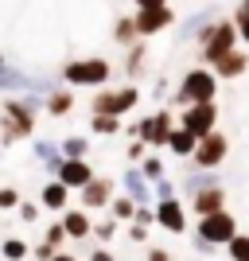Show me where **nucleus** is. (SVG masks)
Listing matches in <instances>:
<instances>
[{"label":"nucleus","mask_w":249,"mask_h":261,"mask_svg":"<svg viewBox=\"0 0 249 261\" xmlns=\"http://www.w3.org/2000/svg\"><path fill=\"white\" fill-rule=\"evenodd\" d=\"M39 109H43V101L35 94H12V98H4V106H0V141L4 144L27 141L35 133Z\"/></svg>","instance_id":"1"},{"label":"nucleus","mask_w":249,"mask_h":261,"mask_svg":"<svg viewBox=\"0 0 249 261\" xmlns=\"http://www.w3.org/2000/svg\"><path fill=\"white\" fill-rule=\"evenodd\" d=\"M109 78H113V66H109V59H70V63L63 66V86L70 90H101L109 86Z\"/></svg>","instance_id":"2"},{"label":"nucleus","mask_w":249,"mask_h":261,"mask_svg":"<svg viewBox=\"0 0 249 261\" xmlns=\"http://www.w3.org/2000/svg\"><path fill=\"white\" fill-rule=\"evenodd\" d=\"M141 106V86L136 82H125V86H101L94 98H90V113H105V117H121L129 109Z\"/></svg>","instance_id":"3"},{"label":"nucleus","mask_w":249,"mask_h":261,"mask_svg":"<svg viewBox=\"0 0 249 261\" xmlns=\"http://www.w3.org/2000/svg\"><path fill=\"white\" fill-rule=\"evenodd\" d=\"M214 98H218V78L206 66H191L175 86L172 106H199V101H214Z\"/></svg>","instance_id":"4"},{"label":"nucleus","mask_w":249,"mask_h":261,"mask_svg":"<svg viewBox=\"0 0 249 261\" xmlns=\"http://www.w3.org/2000/svg\"><path fill=\"white\" fill-rule=\"evenodd\" d=\"M195 39L203 43V66H210L214 59H222L226 51L238 47V32H234V20H206L195 32Z\"/></svg>","instance_id":"5"},{"label":"nucleus","mask_w":249,"mask_h":261,"mask_svg":"<svg viewBox=\"0 0 249 261\" xmlns=\"http://www.w3.org/2000/svg\"><path fill=\"white\" fill-rule=\"evenodd\" d=\"M226 156H230V141H226V133H222V129H214V133H206V137H199L195 152L187 156V160L195 164L199 172H218Z\"/></svg>","instance_id":"6"},{"label":"nucleus","mask_w":249,"mask_h":261,"mask_svg":"<svg viewBox=\"0 0 249 261\" xmlns=\"http://www.w3.org/2000/svg\"><path fill=\"white\" fill-rule=\"evenodd\" d=\"M172 129H175V109H156V113L136 121V141H141L148 152H156V148L168 144V133Z\"/></svg>","instance_id":"7"},{"label":"nucleus","mask_w":249,"mask_h":261,"mask_svg":"<svg viewBox=\"0 0 249 261\" xmlns=\"http://www.w3.org/2000/svg\"><path fill=\"white\" fill-rule=\"evenodd\" d=\"M175 125L183 133H191V137H206V133H214L218 129V106L214 101H199V106H187L175 113Z\"/></svg>","instance_id":"8"},{"label":"nucleus","mask_w":249,"mask_h":261,"mask_svg":"<svg viewBox=\"0 0 249 261\" xmlns=\"http://www.w3.org/2000/svg\"><path fill=\"white\" fill-rule=\"evenodd\" d=\"M113 195H117V179H113V175H94L86 187H78V203H74V207L98 215V211L109 207V199H113Z\"/></svg>","instance_id":"9"},{"label":"nucleus","mask_w":249,"mask_h":261,"mask_svg":"<svg viewBox=\"0 0 249 261\" xmlns=\"http://www.w3.org/2000/svg\"><path fill=\"white\" fill-rule=\"evenodd\" d=\"M195 234H199V238H206L210 246H218V250H222V246H226V242L238 234V218L230 215V211L206 215V218H199V222H195Z\"/></svg>","instance_id":"10"},{"label":"nucleus","mask_w":249,"mask_h":261,"mask_svg":"<svg viewBox=\"0 0 249 261\" xmlns=\"http://www.w3.org/2000/svg\"><path fill=\"white\" fill-rule=\"evenodd\" d=\"M152 215H156V226L160 230H168V234H187V207H183L179 195L156 199V203H152Z\"/></svg>","instance_id":"11"},{"label":"nucleus","mask_w":249,"mask_h":261,"mask_svg":"<svg viewBox=\"0 0 249 261\" xmlns=\"http://www.w3.org/2000/svg\"><path fill=\"white\" fill-rule=\"evenodd\" d=\"M47 175H51V179H59V184H63L66 191L74 195L78 187H86L98 172H94V164H90V160H59Z\"/></svg>","instance_id":"12"},{"label":"nucleus","mask_w":249,"mask_h":261,"mask_svg":"<svg viewBox=\"0 0 249 261\" xmlns=\"http://www.w3.org/2000/svg\"><path fill=\"white\" fill-rule=\"evenodd\" d=\"M175 23V12L168 4H156V8H141L132 16V28H136V39H152L156 32H168Z\"/></svg>","instance_id":"13"},{"label":"nucleus","mask_w":249,"mask_h":261,"mask_svg":"<svg viewBox=\"0 0 249 261\" xmlns=\"http://www.w3.org/2000/svg\"><path fill=\"white\" fill-rule=\"evenodd\" d=\"M117 191H121V195H129L136 207H152V187H148V179L141 175V168H136V164H129V168L121 172Z\"/></svg>","instance_id":"14"},{"label":"nucleus","mask_w":249,"mask_h":261,"mask_svg":"<svg viewBox=\"0 0 249 261\" xmlns=\"http://www.w3.org/2000/svg\"><path fill=\"white\" fill-rule=\"evenodd\" d=\"M59 226H63L66 242H90V226H94V215L70 203V207L59 215Z\"/></svg>","instance_id":"15"},{"label":"nucleus","mask_w":249,"mask_h":261,"mask_svg":"<svg viewBox=\"0 0 249 261\" xmlns=\"http://www.w3.org/2000/svg\"><path fill=\"white\" fill-rule=\"evenodd\" d=\"M187 211L195 218H206V215H218V211H226V187L218 184V187H206V191H199V195H191L183 203Z\"/></svg>","instance_id":"16"},{"label":"nucleus","mask_w":249,"mask_h":261,"mask_svg":"<svg viewBox=\"0 0 249 261\" xmlns=\"http://www.w3.org/2000/svg\"><path fill=\"white\" fill-rule=\"evenodd\" d=\"M206 70H210L214 78H241L249 70V51L245 47H234V51H226L222 59H214Z\"/></svg>","instance_id":"17"},{"label":"nucleus","mask_w":249,"mask_h":261,"mask_svg":"<svg viewBox=\"0 0 249 261\" xmlns=\"http://www.w3.org/2000/svg\"><path fill=\"white\" fill-rule=\"evenodd\" d=\"M222 179H218V172H183L179 179H175V191L183 199H191V195H199V191H206V187H218Z\"/></svg>","instance_id":"18"},{"label":"nucleus","mask_w":249,"mask_h":261,"mask_svg":"<svg viewBox=\"0 0 249 261\" xmlns=\"http://www.w3.org/2000/svg\"><path fill=\"white\" fill-rule=\"evenodd\" d=\"M66 207H70V191H66L59 179H47V184L39 187V211H54V215H63Z\"/></svg>","instance_id":"19"},{"label":"nucleus","mask_w":249,"mask_h":261,"mask_svg":"<svg viewBox=\"0 0 249 261\" xmlns=\"http://www.w3.org/2000/svg\"><path fill=\"white\" fill-rule=\"evenodd\" d=\"M43 109H47V117H66V113L74 109V90L70 86H54L43 98Z\"/></svg>","instance_id":"20"},{"label":"nucleus","mask_w":249,"mask_h":261,"mask_svg":"<svg viewBox=\"0 0 249 261\" xmlns=\"http://www.w3.org/2000/svg\"><path fill=\"white\" fill-rule=\"evenodd\" d=\"M144 63H148V43H144V39H136L132 47H125V74L129 78H141Z\"/></svg>","instance_id":"21"},{"label":"nucleus","mask_w":249,"mask_h":261,"mask_svg":"<svg viewBox=\"0 0 249 261\" xmlns=\"http://www.w3.org/2000/svg\"><path fill=\"white\" fill-rule=\"evenodd\" d=\"M163 148H168L172 156H179V160H187V156L195 152V137H191V133H183L179 125H175V129L168 133V144H163Z\"/></svg>","instance_id":"22"},{"label":"nucleus","mask_w":249,"mask_h":261,"mask_svg":"<svg viewBox=\"0 0 249 261\" xmlns=\"http://www.w3.org/2000/svg\"><path fill=\"white\" fill-rule=\"evenodd\" d=\"M32 156L43 164V172H51L54 164L63 160V156H59V141H51V137H43V141H32Z\"/></svg>","instance_id":"23"},{"label":"nucleus","mask_w":249,"mask_h":261,"mask_svg":"<svg viewBox=\"0 0 249 261\" xmlns=\"http://www.w3.org/2000/svg\"><path fill=\"white\" fill-rule=\"evenodd\" d=\"M59 156H63V160H90V141L86 137H63V141H59Z\"/></svg>","instance_id":"24"},{"label":"nucleus","mask_w":249,"mask_h":261,"mask_svg":"<svg viewBox=\"0 0 249 261\" xmlns=\"http://www.w3.org/2000/svg\"><path fill=\"white\" fill-rule=\"evenodd\" d=\"M132 211H136V203H132L129 195H121V191H117V195L109 199V207H105V215L113 218V222H117V226H125V222H132Z\"/></svg>","instance_id":"25"},{"label":"nucleus","mask_w":249,"mask_h":261,"mask_svg":"<svg viewBox=\"0 0 249 261\" xmlns=\"http://www.w3.org/2000/svg\"><path fill=\"white\" fill-rule=\"evenodd\" d=\"M0 257L4 261H27L32 257V246L23 238H0Z\"/></svg>","instance_id":"26"},{"label":"nucleus","mask_w":249,"mask_h":261,"mask_svg":"<svg viewBox=\"0 0 249 261\" xmlns=\"http://www.w3.org/2000/svg\"><path fill=\"white\" fill-rule=\"evenodd\" d=\"M117 222H113V218H94V226H90V238H94V242H98V246H109V242H113V238H117Z\"/></svg>","instance_id":"27"},{"label":"nucleus","mask_w":249,"mask_h":261,"mask_svg":"<svg viewBox=\"0 0 249 261\" xmlns=\"http://www.w3.org/2000/svg\"><path fill=\"white\" fill-rule=\"evenodd\" d=\"M113 43H117V47H132V43H136L132 16H117V20H113Z\"/></svg>","instance_id":"28"},{"label":"nucleus","mask_w":249,"mask_h":261,"mask_svg":"<svg viewBox=\"0 0 249 261\" xmlns=\"http://www.w3.org/2000/svg\"><path fill=\"white\" fill-rule=\"evenodd\" d=\"M90 129L98 133V137H117L125 125H121V117H105V113H90Z\"/></svg>","instance_id":"29"},{"label":"nucleus","mask_w":249,"mask_h":261,"mask_svg":"<svg viewBox=\"0 0 249 261\" xmlns=\"http://www.w3.org/2000/svg\"><path fill=\"white\" fill-rule=\"evenodd\" d=\"M136 168H141V175L148 179V184H156V179H163V175H168V168H163V160H160L156 152H148L141 164H136Z\"/></svg>","instance_id":"30"},{"label":"nucleus","mask_w":249,"mask_h":261,"mask_svg":"<svg viewBox=\"0 0 249 261\" xmlns=\"http://www.w3.org/2000/svg\"><path fill=\"white\" fill-rule=\"evenodd\" d=\"M222 250H226L230 261H249V234H241V230H238V234H234Z\"/></svg>","instance_id":"31"},{"label":"nucleus","mask_w":249,"mask_h":261,"mask_svg":"<svg viewBox=\"0 0 249 261\" xmlns=\"http://www.w3.org/2000/svg\"><path fill=\"white\" fill-rule=\"evenodd\" d=\"M148 187H152V203H156V199H172V195H179L172 175H163V179H156V184H148Z\"/></svg>","instance_id":"32"},{"label":"nucleus","mask_w":249,"mask_h":261,"mask_svg":"<svg viewBox=\"0 0 249 261\" xmlns=\"http://www.w3.org/2000/svg\"><path fill=\"white\" fill-rule=\"evenodd\" d=\"M20 187H12V184H4L0 187V215H4V211H16V203H20Z\"/></svg>","instance_id":"33"},{"label":"nucleus","mask_w":249,"mask_h":261,"mask_svg":"<svg viewBox=\"0 0 249 261\" xmlns=\"http://www.w3.org/2000/svg\"><path fill=\"white\" fill-rule=\"evenodd\" d=\"M16 215H20V222L23 226H35V222H39V203H16Z\"/></svg>","instance_id":"34"},{"label":"nucleus","mask_w":249,"mask_h":261,"mask_svg":"<svg viewBox=\"0 0 249 261\" xmlns=\"http://www.w3.org/2000/svg\"><path fill=\"white\" fill-rule=\"evenodd\" d=\"M125 238H129V242H136V246H148L152 230H148V226H141V222H125Z\"/></svg>","instance_id":"35"},{"label":"nucleus","mask_w":249,"mask_h":261,"mask_svg":"<svg viewBox=\"0 0 249 261\" xmlns=\"http://www.w3.org/2000/svg\"><path fill=\"white\" fill-rule=\"evenodd\" d=\"M43 242L51 246V250H63V242H66V234H63V226H59V218H54L51 226L43 230Z\"/></svg>","instance_id":"36"},{"label":"nucleus","mask_w":249,"mask_h":261,"mask_svg":"<svg viewBox=\"0 0 249 261\" xmlns=\"http://www.w3.org/2000/svg\"><path fill=\"white\" fill-rule=\"evenodd\" d=\"M234 32H238V39H245V43H249V8L234 12Z\"/></svg>","instance_id":"37"},{"label":"nucleus","mask_w":249,"mask_h":261,"mask_svg":"<svg viewBox=\"0 0 249 261\" xmlns=\"http://www.w3.org/2000/svg\"><path fill=\"white\" fill-rule=\"evenodd\" d=\"M191 250H195L199 257H218V246H210V242L199 238V234H191Z\"/></svg>","instance_id":"38"},{"label":"nucleus","mask_w":249,"mask_h":261,"mask_svg":"<svg viewBox=\"0 0 249 261\" xmlns=\"http://www.w3.org/2000/svg\"><path fill=\"white\" fill-rule=\"evenodd\" d=\"M144 156H148V148H144V144H141V141H132V144H129V148H125V160H129V164H141V160H144Z\"/></svg>","instance_id":"39"},{"label":"nucleus","mask_w":249,"mask_h":261,"mask_svg":"<svg viewBox=\"0 0 249 261\" xmlns=\"http://www.w3.org/2000/svg\"><path fill=\"white\" fill-rule=\"evenodd\" d=\"M132 222H141V226H156V215H152V207H136V211H132Z\"/></svg>","instance_id":"40"},{"label":"nucleus","mask_w":249,"mask_h":261,"mask_svg":"<svg viewBox=\"0 0 249 261\" xmlns=\"http://www.w3.org/2000/svg\"><path fill=\"white\" fill-rule=\"evenodd\" d=\"M86 261H117V257H113V250H109V246H90Z\"/></svg>","instance_id":"41"},{"label":"nucleus","mask_w":249,"mask_h":261,"mask_svg":"<svg viewBox=\"0 0 249 261\" xmlns=\"http://www.w3.org/2000/svg\"><path fill=\"white\" fill-rule=\"evenodd\" d=\"M144 261H172V250H163V246H148V250H144Z\"/></svg>","instance_id":"42"},{"label":"nucleus","mask_w":249,"mask_h":261,"mask_svg":"<svg viewBox=\"0 0 249 261\" xmlns=\"http://www.w3.org/2000/svg\"><path fill=\"white\" fill-rule=\"evenodd\" d=\"M32 257H35V261H51V257H54V250L47 246V242H35V246H32Z\"/></svg>","instance_id":"43"},{"label":"nucleus","mask_w":249,"mask_h":261,"mask_svg":"<svg viewBox=\"0 0 249 261\" xmlns=\"http://www.w3.org/2000/svg\"><path fill=\"white\" fill-rule=\"evenodd\" d=\"M152 98H168V82H160V78H156V86H152Z\"/></svg>","instance_id":"44"},{"label":"nucleus","mask_w":249,"mask_h":261,"mask_svg":"<svg viewBox=\"0 0 249 261\" xmlns=\"http://www.w3.org/2000/svg\"><path fill=\"white\" fill-rule=\"evenodd\" d=\"M136 8H156V4H168V0H132Z\"/></svg>","instance_id":"45"},{"label":"nucleus","mask_w":249,"mask_h":261,"mask_svg":"<svg viewBox=\"0 0 249 261\" xmlns=\"http://www.w3.org/2000/svg\"><path fill=\"white\" fill-rule=\"evenodd\" d=\"M51 261H78V257H74V253H66V250H54Z\"/></svg>","instance_id":"46"},{"label":"nucleus","mask_w":249,"mask_h":261,"mask_svg":"<svg viewBox=\"0 0 249 261\" xmlns=\"http://www.w3.org/2000/svg\"><path fill=\"white\" fill-rule=\"evenodd\" d=\"M238 8H249V0H241V4H238Z\"/></svg>","instance_id":"47"},{"label":"nucleus","mask_w":249,"mask_h":261,"mask_svg":"<svg viewBox=\"0 0 249 261\" xmlns=\"http://www.w3.org/2000/svg\"><path fill=\"white\" fill-rule=\"evenodd\" d=\"M0 63H4V55H0Z\"/></svg>","instance_id":"48"}]
</instances>
